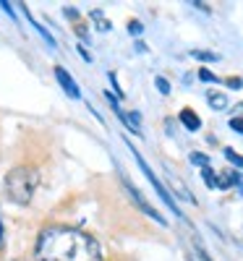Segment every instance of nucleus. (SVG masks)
Segmentation results:
<instances>
[{
    "mask_svg": "<svg viewBox=\"0 0 243 261\" xmlns=\"http://www.w3.org/2000/svg\"><path fill=\"white\" fill-rule=\"evenodd\" d=\"M37 261H105L100 243L74 227H47L39 232L34 248Z\"/></svg>",
    "mask_w": 243,
    "mask_h": 261,
    "instance_id": "nucleus-1",
    "label": "nucleus"
},
{
    "mask_svg": "<svg viewBox=\"0 0 243 261\" xmlns=\"http://www.w3.org/2000/svg\"><path fill=\"white\" fill-rule=\"evenodd\" d=\"M39 186V172L34 167H16L6 175V196L13 204H29Z\"/></svg>",
    "mask_w": 243,
    "mask_h": 261,
    "instance_id": "nucleus-2",
    "label": "nucleus"
},
{
    "mask_svg": "<svg viewBox=\"0 0 243 261\" xmlns=\"http://www.w3.org/2000/svg\"><path fill=\"white\" fill-rule=\"evenodd\" d=\"M131 151H134V157H136V162H139V167L144 170V175H147V178H149V183L154 186V191H157V196H160V199H162V201L167 204V209H170V212H173L175 217H183V214H181V209H178V204H175V201H173V196H170V191H167V188H165V186L160 183V178H157V175H154V172H152V167H149V165H147V162L141 160V154H139V151H136V149H131Z\"/></svg>",
    "mask_w": 243,
    "mask_h": 261,
    "instance_id": "nucleus-3",
    "label": "nucleus"
},
{
    "mask_svg": "<svg viewBox=\"0 0 243 261\" xmlns=\"http://www.w3.org/2000/svg\"><path fill=\"white\" fill-rule=\"evenodd\" d=\"M123 191L128 193V199L134 201V204H136V206H139V209L147 214V217H152V220H154V222H160V225H167V222H165V217H162L157 209H154V206H152V204H149V201H147L144 196H141V193H139L134 186H131L128 180H123Z\"/></svg>",
    "mask_w": 243,
    "mask_h": 261,
    "instance_id": "nucleus-4",
    "label": "nucleus"
},
{
    "mask_svg": "<svg viewBox=\"0 0 243 261\" xmlns=\"http://www.w3.org/2000/svg\"><path fill=\"white\" fill-rule=\"evenodd\" d=\"M110 102H113V107H115V115L128 125V130H131V134H141V118H139V113H126V110H120V107H118V102H115V97H107Z\"/></svg>",
    "mask_w": 243,
    "mask_h": 261,
    "instance_id": "nucleus-5",
    "label": "nucleus"
},
{
    "mask_svg": "<svg viewBox=\"0 0 243 261\" xmlns=\"http://www.w3.org/2000/svg\"><path fill=\"white\" fill-rule=\"evenodd\" d=\"M55 79L60 81V86H63V92L68 94V97H74V99H79V97H81V92H79V86H76V81L71 79V73L65 71V68H60V65H58V68H55Z\"/></svg>",
    "mask_w": 243,
    "mask_h": 261,
    "instance_id": "nucleus-6",
    "label": "nucleus"
},
{
    "mask_svg": "<svg viewBox=\"0 0 243 261\" xmlns=\"http://www.w3.org/2000/svg\"><path fill=\"white\" fill-rule=\"evenodd\" d=\"M181 123H183L188 130H199V128H202V118H199L191 107H183V110H181Z\"/></svg>",
    "mask_w": 243,
    "mask_h": 261,
    "instance_id": "nucleus-7",
    "label": "nucleus"
},
{
    "mask_svg": "<svg viewBox=\"0 0 243 261\" xmlns=\"http://www.w3.org/2000/svg\"><path fill=\"white\" fill-rule=\"evenodd\" d=\"M21 11H24V13H27V18L32 21V27H34V29H37V32H39L42 37H45V42H47V45H50V47H55V39H53V37H50V32H47V29H45V27H42V24H39V21H37V18L32 16V11H29L27 6H21Z\"/></svg>",
    "mask_w": 243,
    "mask_h": 261,
    "instance_id": "nucleus-8",
    "label": "nucleus"
},
{
    "mask_svg": "<svg viewBox=\"0 0 243 261\" xmlns=\"http://www.w3.org/2000/svg\"><path fill=\"white\" fill-rule=\"evenodd\" d=\"M240 180V175L238 172H233V170H225V172H220L217 175V188H230V186H235Z\"/></svg>",
    "mask_w": 243,
    "mask_h": 261,
    "instance_id": "nucleus-9",
    "label": "nucleus"
},
{
    "mask_svg": "<svg viewBox=\"0 0 243 261\" xmlns=\"http://www.w3.org/2000/svg\"><path fill=\"white\" fill-rule=\"evenodd\" d=\"M207 102L212 105V110H225V107H228V97L223 92H209L207 94Z\"/></svg>",
    "mask_w": 243,
    "mask_h": 261,
    "instance_id": "nucleus-10",
    "label": "nucleus"
},
{
    "mask_svg": "<svg viewBox=\"0 0 243 261\" xmlns=\"http://www.w3.org/2000/svg\"><path fill=\"white\" fill-rule=\"evenodd\" d=\"M202 178H204V183H207L209 188H217V172H214L212 167H204V170H202Z\"/></svg>",
    "mask_w": 243,
    "mask_h": 261,
    "instance_id": "nucleus-11",
    "label": "nucleus"
},
{
    "mask_svg": "<svg viewBox=\"0 0 243 261\" xmlns=\"http://www.w3.org/2000/svg\"><path fill=\"white\" fill-rule=\"evenodd\" d=\"M225 160H228V162H233L235 167H243V157L238 154L235 149H225Z\"/></svg>",
    "mask_w": 243,
    "mask_h": 261,
    "instance_id": "nucleus-12",
    "label": "nucleus"
},
{
    "mask_svg": "<svg viewBox=\"0 0 243 261\" xmlns=\"http://www.w3.org/2000/svg\"><path fill=\"white\" fill-rule=\"evenodd\" d=\"M196 60H207V63H212V60H220V55H214V53H204V50H193L191 53Z\"/></svg>",
    "mask_w": 243,
    "mask_h": 261,
    "instance_id": "nucleus-13",
    "label": "nucleus"
},
{
    "mask_svg": "<svg viewBox=\"0 0 243 261\" xmlns=\"http://www.w3.org/2000/svg\"><path fill=\"white\" fill-rule=\"evenodd\" d=\"M154 84H157V89H160L162 94H170V81H167V79L157 76V79H154Z\"/></svg>",
    "mask_w": 243,
    "mask_h": 261,
    "instance_id": "nucleus-14",
    "label": "nucleus"
},
{
    "mask_svg": "<svg viewBox=\"0 0 243 261\" xmlns=\"http://www.w3.org/2000/svg\"><path fill=\"white\" fill-rule=\"evenodd\" d=\"M199 79H202V81H209V84H217L220 79L212 73V71H207V68H202V71H199Z\"/></svg>",
    "mask_w": 243,
    "mask_h": 261,
    "instance_id": "nucleus-15",
    "label": "nucleus"
},
{
    "mask_svg": "<svg viewBox=\"0 0 243 261\" xmlns=\"http://www.w3.org/2000/svg\"><path fill=\"white\" fill-rule=\"evenodd\" d=\"M191 162L202 165V167H209V157H204V154H191Z\"/></svg>",
    "mask_w": 243,
    "mask_h": 261,
    "instance_id": "nucleus-16",
    "label": "nucleus"
},
{
    "mask_svg": "<svg viewBox=\"0 0 243 261\" xmlns=\"http://www.w3.org/2000/svg\"><path fill=\"white\" fill-rule=\"evenodd\" d=\"M141 29H144L141 21H131V24H128V32H131V34H141Z\"/></svg>",
    "mask_w": 243,
    "mask_h": 261,
    "instance_id": "nucleus-17",
    "label": "nucleus"
},
{
    "mask_svg": "<svg viewBox=\"0 0 243 261\" xmlns=\"http://www.w3.org/2000/svg\"><path fill=\"white\" fill-rule=\"evenodd\" d=\"M230 128L238 130V134H243V118H233V120H230Z\"/></svg>",
    "mask_w": 243,
    "mask_h": 261,
    "instance_id": "nucleus-18",
    "label": "nucleus"
},
{
    "mask_svg": "<svg viewBox=\"0 0 243 261\" xmlns=\"http://www.w3.org/2000/svg\"><path fill=\"white\" fill-rule=\"evenodd\" d=\"M110 84H113V89H115V94L118 97H123V89L118 86V79H115V73H110Z\"/></svg>",
    "mask_w": 243,
    "mask_h": 261,
    "instance_id": "nucleus-19",
    "label": "nucleus"
},
{
    "mask_svg": "<svg viewBox=\"0 0 243 261\" xmlns=\"http://www.w3.org/2000/svg\"><path fill=\"white\" fill-rule=\"evenodd\" d=\"M240 79H228V86H230V89H240Z\"/></svg>",
    "mask_w": 243,
    "mask_h": 261,
    "instance_id": "nucleus-20",
    "label": "nucleus"
},
{
    "mask_svg": "<svg viewBox=\"0 0 243 261\" xmlns=\"http://www.w3.org/2000/svg\"><path fill=\"white\" fill-rule=\"evenodd\" d=\"M196 251H199V258H202V261H212V256H209L204 248H199V246H196Z\"/></svg>",
    "mask_w": 243,
    "mask_h": 261,
    "instance_id": "nucleus-21",
    "label": "nucleus"
},
{
    "mask_svg": "<svg viewBox=\"0 0 243 261\" xmlns=\"http://www.w3.org/2000/svg\"><path fill=\"white\" fill-rule=\"evenodd\" d=\"M0 6H3V11H6L8 16H13V8H11V3H8V0H0Z\"/></svg>",
    "mask_w": 243,
    "mask_h": 261,
    "instance_id": "nucleus-22",
    "label": "nucleus"
},
{
    "mask_svg": "<svg viewBox=\"0 0 243 261\" xmlns=\"http://www.w3.org/2000/svg\"><path fill=\"white\" fill-rule=\"evenodd\" d=\"M79 55H81V58H84L86 63H92V55H89V53H86L84 47H79Z\"/></svg>",
    "mask_w": 243,
    "mask_h": 261,
    "instance_id": "nucleus-23",
    "label": "nucleus"
},
{
    "mask_svg": "<svg viewBox=\"0 0 243 261\" xmlns=\"http://www.w3.org/2000/svg\"><path fill=\"white\" fill-rule=\"evenodd\" d=\"M191 6H196L199 11H209V8H207V3H199V0H196V3H191Z\"/></svg>",
    "mask_w": 243,
    "mask_h": 261,
    "instance_id": "nucleus-24",
    "label": "nucleus"
},
{
    "mask_svg": "<svg viewBox=\"0 0 243 261\" xmlns=\"http://www.w3.org/2000/svg\"><path fill=\"white\" fill-rule=\"evenodd\" d=\"M0 243H3V222H0Z\"/></svg>",
    "mask_w": 243,
    "mask_h": 261,
    "instance_id": "nucleus-25",
    "label": "nucleus"
},
{
    "mask_svg": "<svg viewBox=\"0 0 243 261\" xmlns=\"http://www.w3.org/2000/svg\"><path fill=\"white\" fill-rule=\"evenodd\" d=\"M240 193H243V183H240Z\"/></svg>",
    "mask_w": 243,
    "mask_h": 261,
    "instance_id": "nucleus-26",
    "label": "nucleus"
}]
</instances>
